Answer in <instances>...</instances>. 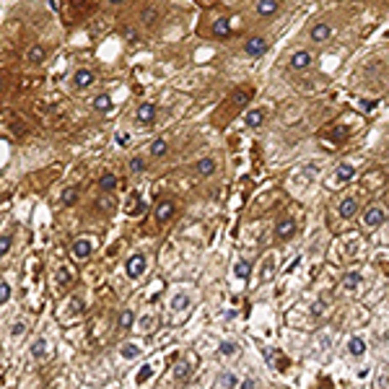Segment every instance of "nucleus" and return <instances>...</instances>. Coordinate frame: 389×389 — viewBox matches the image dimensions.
<instances>
[{
    "instance_id": "35",
    "label": "nucleus",
    "mask_w": 389,
    "mask_h": 389,
    "mask_svg": "<svg viewBox=\"0 0 389 389\" xmlns=\"http://www.w3.org/2000/svg\"><path fill=\"white\" fill-rule=\"evenodd\" d=\"M153 379V366L150 363H145L140 371H138V376H135V384H145V381H150Z\"/></svg>"
},
{
    "instance_id": "27",
    "label": "nucleus",
    "mask_w": 389,
    "mask_h": 389,
    "mask_svg": "<svg viewBox=\"0 0 389 389\" xmlns=\"http://www.w3.org/2000/svg\"><path fill=\"white\" fill-rule=\"evenodd\" d=\"M228 34H231V21H228V18H218V21L213 24V36L226 39Z\"/></svg>"
},
{
    "instance_id": "13",
    "label": "nucleus",
    "mask_w": 389,
    "mask_h": 389,
    "mask_svg": "<svg viewBox=\"0 0 389 389\" xmlns=\"http://www.w3.org/2000/svg\"><path fill=\"white\" fill-rule=\"evenodd\" d=\"M244 122H247V127H252V130L262 127V125H265V109H249L247 117H244Z\"/></svg>"
},
{
    "instance_id": "30",
    "label": "nucleus",
    "mask_w": 389,
    "mask_h": 389,
    "mask_svg": "<svg viewBox=\"0 0 389 389\" xmlns=\"http://www.w3.org/2000/svg\"><path fill=\"white\" fill-rule=\"evenodd\" d=\"M194 169H198V174H203V177H210L215 171V159H210V156H208V159H200Z\"/></svg>"
},
{
    "instance_id": "26",
    "label": "nucleus",
    "mask_w": 389,
    "mask_h": 389,
    "mask_svg": "<svg viewBox=\"0 0 389 389\" xmlns=\"http://www.w3.org/2000/svg\"><path fill=\"white\" fill-rule=\"evenodd\" d=\"M140 350H143V348H140L138 342H125V345L120 348V356H122L125 361H133V358L140 356Z\"/></svg>"
},
{
    "instance_id": "45",
    "label": "nucleus",
    "mask_w": 389,
    "mask_h": 389,
    "mask_svg": "<svg viewBox=\"0 0 389 389\" xmlns=\"http://www.w3.org/2000/svg\"><path fill=\"white\" fill-rule=\"evenodd\" d=\"M106 3H112V6H120V3H125V0H106Z\"/></svg>"
},
{
    "instance_id": "4",
    "label": "nucleus",
    "mask_w": 389,
    "mask_h": 389,
    "mask_svg": "<svg viewBox=\"0 0 389 389\" xmlns=\"http://www.w3.org/2000/svg\"><path fill=\"white\" fill-rule=\"evenodd\" d=\"M177 213V205H174V200H159V205H156V210H153V215H156V221L159 223H166L171 215Z\"/></svg>"
},
{
    "instance_id": "11",
    "label": "nucleus",
    "mask_w": 389,
    "mask_h": 389,
    "mask_svg": "<svg viewBox=\"0 0 389 389\" xmlns=\"http://www.w3.org/2000/svg\"><path fill=\"white\" fill-rule=\"evenodd\" d=\"M309 65H311V52L298 50V52L291 55V68H293V70H304V68H309Z\"/></svg>"
},
{
    "instance_id": "47",
    "label": "nucleus",
    "mask_w": 389,
    "mask_h": 389,
    "mask_svg": "<svg viewBox=\"0 0 389 389\" xmlns=\"http://www.w3.org/2000/svg\"><path fill=\"white\" fill-rule=\"evenodd\" d=\"M386 39H389V29H386Z\"/></svg>"
},
{
    "instance_id": "31",
    "label": "nucleus",
    "mask_w": 389,
    "mask_h": 389,
    "mask_svg": "<svg viewBox=\"0 0 389 389\" xmlns=\"http://www.w3.org/2000/svg\"><path fill=\"white\" fill-rule=\"evenodd\" d=\"M361 286V272H348V275L342 278V288L345 291H356Z\"/></svg>"
},
{
    "instance_id": "29",
    "label": "nucleus",
    "mask_w": 389,
    "mask_h": 389,
    "mask_svg": "<svg viewBox=\"0 0 389 389\" xmlns=\"http://www.w3.org/2000/svg\"><path fill=\"white\" fill-rule=\"evenodd\" d=\"M218 353H221L223 358H231V356H236V353H239V345L233 342V340H223V342L218 345Z\"/></svg>"
},
{
    "instance_id": "9",
    "label": "nucleus",
    "mask_w": 389,
    "mask_h": 389,
    "mask_svg": "<svg viewBox=\"0 0 389 389\" xmlns=\"http://www.w3.org/2000/svg\"><path fill=\"white\" fill-rule=\"evenodd\" d=\"M189 309V296L187 293H174L171 296V301H169V311H171V314H182V311H187Z\"/></svg>"
},
{
    "instance_id": "20",
    "label": "nucleus",
    "mask_w": 389,
    "mask_h": 389,
    "mask_svg": "<svg viewBox=\"0 0 389 389\" xmlns=\"http://www.w3.org/2000/svg\"><path fill=\"white\" fill-rule=\"evenodd\" d=\"M213 386H239V379H236V374H231V371H221L215 376Z\"/></svg>"
},
{
    "instance_id": "14",
    "label": "nucleus",
    "mask_w": 389,
    "mask_h": 389,
    "mask_svg": "<svg viewBox=\"0 0 389 389\" xmlns=\"http://www.w3.org/2000/svg\"><path fill=\"white\" fill-rule=\"evenodd\" d=\"M293 231H296L293 218H283V221H278V226H275L278 239H291V236H293Z\"/></svg>"
},
{
    "instance_id": "41",
    "label": "nucleus",
    "mask_w": 389,
    "mask_h": 389,
    "mask_svg": "<svg viewBox=\"0 0 389 389\" xmlns=\"http://www.w3.org/2000/svg\"><path fill=\"white\" fill-rule=\"evenodd\" d=\"M156 18H159V16H156V11H153V8H148V11H143V21H145V24H153Z\"/></svg>"
},
{
    "instance_id": "28",
    "label": "nucleus",
    "mask_w": 389,
    "mask_h": 389,
    "mask_svg": "<svg viewBox=\"0 0 389 389\" xmlns=\"http://www.w3.org/2000/svg\"><path fill=\"white\" fill-rule=\"evenodd\" d=\"M60 200H62L65 208H73V205L78 203V187H65L62 194H60Z\"/></svg>"
},
{
    "instance_id": "23",
    "label": "nucleus",
    "mask_w": 389,
    "mask_h": 389,
    "mask_svg": "<svg viewBox=\"0 0 389 389\" xmlns=\"http://www.w3.org/2000/svg\"><path fill=\"white\" fill-rule=\"evenodd\" d=\"M117 325H120V330L130 332V330L135 327V311H133V309H125L122 314H120V319H117Z\"/></svg>"
},
{
    "instance_id": "2",
    "label": "nucleus",
    "mask_w": 389,
    "mask_h": 389,
    "mask_svg": "<svg viewBox=\"0 0 389 389\" xmlns=\"http://www.w3.org/2000/svg\"><path fill=\"white\" fill-rule=\"evenodd\" d=\"M135 122L143 125V127L153 125V122H156V104H150V101L138 104V109H135Z\"/></svg>"
},
{
    "instance_id": "34",
    "label": "nucleus",
    "mask_w": 389,
    "mask_h": 389,
    "mask_svg": "<svg viewBox=\"0 0 389 389\" xmlns=\"http://www.w3.org/2000/svg\"><path fill=\"white\" fill-rule=\"evenodd\" d=\"M249 272H252V265H249V262H244V260L233 265V275L242 278V280H247V278H249Z\"/></svg>"
},
{
    "instance_id": "18",
    "label": "nucleus",
    "mask_w": 389,
    "mask_h": 389,
    "mask_svg": "<svg viewBox=\"0 0 389 389\" xmlns=\"http://www.w3.org/2000/svg\"><path fill=\"white\" fill-rule=\"evenodd\" d=\"M358 213V203L353 200V198H345V200H340V215L345 218V221H350Z\"/></svg>"
},
{
    "instance_id": "5",
    "label": "nucleus",
    "mask_w": 389,
    "mask_h": 389,
    "mask_svg": "<svg viewBox=\"0 0 389 389\" xmlns=\"http://www.w3.org/2000/svg\"><path fill=\"white\" fill-rule=\"evenodd\" d=\"M265 50H267V39L265 36H249L247 45H244V52L249 57H260V55H265Z\"/></svg>"
},
{
    "instance_id": "33",
    "label": "nucleus",
    "mask_w": 389,
    "mask_h": 389,
    "mask_svg": "<svg viewBox=\"0 0 389 389\" xmlns=\"http://www.w3.org/2000/svg\"><path fill=\"white\" fill-rule=\"evenodd\" d=\"M169 150V143H166V138H159V140H153V145H150V156L153 159H159V156H164Z\"/></svg>"
},
{
    "instance_id": "12",
    "label": "nucleus",
    "mask_w": 389,
    "mask_h": 389,
    "mask_svg": "<svg viewBox=\"0 0 389 389\" xmlns=\"http://www.w3.org/2000/svg\"><path fill=\"white\" fill-rule=\"evenodd\" d=\"M143 208H145V200L140 198V192H133V194H130V203L125 205V213H127V215H140Z\"/></svg>"
},
{
    "instance_id": "10",
    "label": "nucleus",
    "mask_w": 389,
    "mask_h": 389,
    "mask_svg": "<svg viewBox=\"0 0 389 389\" xmlns=\"http://www.w3.org/2000/svg\"><path fill=\"white\" fill-rule=\"evenodd\" d=\"M47 337H36L34 342H31V348H29V353H31V358L34 361H42V358H47Z\"/></svg>"
},
{
    "instance_id": "8",
    "label": "nucleus",
    "mask_w": 389,
    "mask_h": 389,
    "mask_svg": "<svg viewBox=\"0 0 389 389\" xmlns=\"http://www.w3.org/2000/svg\"><path fill=\"white\" fill-rule=\"evenodd\" d=\"M94 254V242L91 239H75L73 242V257L75 260H86Z\"/></svg>"
},
{
    "instance_id": "22",
    "label": "nucleus",
    "mask_w": 389,
    "mask_h": 389,
    "mask_svg": "<svg viewBox=\"0 0 389 389\" xmlns=\"http://www.w3.org/2000/svg\"><path fill=\"white\" fill-rule=\"evenodd\" d=\"M171 374H174V379H177V381H189V379H192V366H189L187 361H179V363L174 366V371H171Z\"/></svg>"
},
{
    "instance_id": "46",
    "label": "nucleus",
    "mask_w": 389,
    "mask_h": 389,
    "mask_svg": "<svg viewBox=\"0 0 389 389\" xmlns=\"http://www.w3.org/2000/svg\"><path fill=\"white\" fill-rule=\"evenodd\" d=\"M0 91H3V75H0Z\"/></svg>"
},
{
    "instance_id": "16",
    "label": "nucleus",
    "mask_w": 389,
    "mask_h": 389,
    "mask_svg": "<svg viewBox=\"0 0 389 389\" xmlns=\"http://www.w3.org/2000/svg\"><path fill=\"white\" fill-rule=\"evenodd\" d=\"M26 60H29L31 65H42V62L47 60V47H42V45H34V47L26 52Z\"/></svg>"
},
{
    "instance_id": "1",
    "label": "nucleus",
    "mask_w": 389,
    "mask_h": 389,
    "mask_svg": "<svg viewBox=\"0 0 389 389\" xmlns=\"http://www.w3.org/2000/svg\"><path fill=\"white\" fill-rule=\"evenodd\" d=\"M145 267H148V257H145L143 252L130 254V257H127V262H125V272H127V278H133V280L143 275Z\"/></svg>"
},
{
    "instance_id": "32",
    "label": "nucleus",
    "mask_w": 389,
    "mask_h": 389,
    "mask_svg": "<svg viewBox=\"0 0 389 389\" xmlns=\"http://www.w3.org/2000/svg\"><path fill=\"white\" fill-rule=\"evenodd\" d=\"M99 187H101L104 192H114V189H117V177H114V174H109V171H106V174H101Z\"/></svg>"
},
{
    "instance_id": "15",
    "label": "nucleus",
    "mask_w": 389,
    "mask_h": 389,
    "mask_svg": "<svg viewBox=\"0 0 389 389\" xmlns=\"http://www.w3.org/2000/svg\"><path fill=\"white\" fill-rule=\"evenodd\" d=\"M278 8H280L278 0H260V3H257V13H260L262 18L275 16V13H278Z\"/></svg>"
},
{
    "instance_id": "3",
    "label": "nucleus",
    "mask_w": 389,
    "mask_h": 389,
    "mask_svg": "<svg viewBox=\"0 0 389 389\" xmlns=\"http://www.w3.org/2000/svg\"><path fill=\"white\" fill-rule=\"evenodd\" d=\"M94 81H96V75H94L91 68H78V70L73 73V86H75V89H89Z\"/></svg>"
},
{
    "instance_id": "36",
    "label": "nucleus",
    "mask_w": 389,
    "mask_h": 389,
    "mask_svg": "<svg viewBox=\"0 0 389 389\" xmlns=\"http://www.w3.org/2000/svg\"><path fill=\"white\" fill-rule=\"evenodd\" d=\"M11 247H13V236L11 233H3V236H0V260L11 252Z\"/></svg>"
},
{
    "instance_id": "38",
    "label": "nucleus",
    "mask_w": 389,
    "mask_h": 389,
    "mask_svg": "<svg viewBox=\"0 0 389 389\" xmlns=\"http://www.w3.org/2000/svg\"><path fill=\"white\" fill-rule=\"evenodd\" d=\"M130 171H145V159H143V156H133V159H130Z\"/></svg>"
},
{
    "instance_id": "39",
    "label": "nucleus",
    "mask_w": 389,
    "mask_h": 389,
    "mask_svg": "<svg viewBox=\"0 0 389 389\" xmlns=\"http://www.w3.org/2000/svg\"><path fill=\"white\" fill-rule=\"evenodd\" d=\"M272 272H275V260L267 257V260H265V270H262V280L272 278Z\"/></svg>"
},
{
    "instance_id": "40",
    "label": "nucleus",
    "mask_w": 389,
    "mask_h": 389,
    "mask_svg": "<svg viewBox=\"0 0 389 389\" xmlns=\"http://www.w3.org/2000/svg\"><path fill=\"white\" fill-rule=\"evenodd\" d=\"M24 332H26V322H24V319L13 322V327H11V335H13V337H21Z\"/></svg>"
},
{
    "instance_id": "42",
    "label": "nucleus",
    "mask_w": 389,
    "mask_h": 389,
    "mask_svg": "<svg viewBox=\"0 0 389 389\" xmlns=\"http://www.w3.org/2000/svg\"><path fill=\"white\" fill-rule=\"evenodd\" d=\"M57 280H60V286H68V283H70V272H68V270H60V272H57Z\"/></svg>"
},
{
    "instance_id": "21",
    "label": "nucleus",
    "mask_w": 389,
    "mask_h": 389,
    "mask_svg": "<svg viewBox=\"0 0 389 389\" xmlns=\"http://www.w3.org/2000/svg\"><path fill=\"white\" fill-rule=\"evenodd\" d=\"M112 104H114V101H112V96H109V94H96V96L91 99V106H94L96 112H109V109H112Z\"/></svg>"
},
{
    "instance_id": "6",
    "label": "nucleus",
    "mask_w": 389,
    "mask_h": 389,
    "mask_svg": "<svg viewBox=\"0 0 389 389\" xmlns=\"http://www.w3.org/2000/svg\"><path fill=\"white\" fill-rule=\"evenodd\" d=\"M384 221H386L384 208H369V210L363 213V226H366V228H379Z\"/></svg>"
},
{
    "instance_id": "24",
    "label": "nucleus",
    "mask_w": 389,
    "mask_h": 389,
    "mask_svg": "<svg viewBox=\"0 0 389 389\" xmlns=\"http://www.w3.org/2000/svg\"><path fill=\"white\" fill-rule=\"evenodd\" d=\"M252 89H236V91H233V106H236V109H242V106H247L249 104V99H252Z\"/></svg>"
},
{
    "instance_id": "19",
    "label": "nucleus",
    "mask_w": 389,
    "mask_h": 389,
    "mask_svg": "<svg viewBox=\"0 0 389 389\" xmlns=\"http://www.w3.org/2000/svg\"><path fill=\"white\" fill-rule=\"evenodd\" d=\"M348 353L356 356V358H361V356L366 353V340H363V337H350V340H348Z\"/></svg>"
},
{
    "instance_id": "43",
    "label": "nucleus",
    "mask_w": 389,
    "mask_h": 389,
    "mask_svg": "<svg viewBox=\"0 0 389 389\" xmlns=\"http://www.w3.org/2000/svg\"><path fill=\"white\" fill-rule=\"evenodd\" d=\"M117 143H120V145H127V143H130V133H127V130L122 133V130H120V133H117Z\"/></svg>"
},
{
    "instance_id": "25",
    "label": "nucleus",
    "mask_w": 389,
    "mask_h": 389,
    "mask_svg": "<svg viewBox=\"0 0 389 389\" xmlns=\"http://www.w3.org/2000/svg\"><path fill=\"white\" fill-rule=\"evenodd\" d=\"M135 325H138V330H140L143 335H150V332L156 330V317H153V314H143L140 319H135Z\"/></svg>"
},
{
    "instance_id": "44",
    "label": "nucleus",
    "mask_w": 389,
    "mask_h": 389,
    "mask_svg": "<svg viewBox=\"0 0 389 389\" xmlns=\"http://www.w3.org/2000/svg\"><path fill=\"white\" fill-rule=\"evenodd\" d=\"M242 386H247V389H249V386H257V379H244Z\"/></svg>"
},
{
    "instance_id": "7",
    "label": "nucleus",
    "mask_w": 389,
    "mask_h": 389,
    "mask_svg": "<svg viewBox=\"0 0 389 389\" xmlns=\"http://www.w3.org/2000/svg\"><path fill=\"white\" fill-rule=\"evenodd\" d=\"M309 36H311V42H317V45H325L327 42V39L332 36V26L330 24H314V26H311V31H309Z\"/></svg>"
},
{
    "instance_id": "37",
    "label": "nucleus",
    "mask_w": 389,
    "mask_h": 389,
    "mask_svg": "<svg viewBox=\"0 0 389 389\" xmlns=\"http://www.w3.org/2000/svg\"><path fill=\"white\" fill-rule=\"evenodd\" d=\"M11 296H13V291H11V283L0 280V306H3V304H8V301H11Z\"/></svg>"
},
{
    "instance_id": "17",
    "label": "nucleus",
    "mask_w": 389,
    "mask_h": 389,
    "mask_svg": "<svg viewBox=\"0 0 389 389\" xmlns=\"http://www.w3.org/2000/svg\"><path fill=\"white\" fill-rule=\"evenodd\" d=\"M353 177H356V166H353V164H340V166L335 169V179H337L340 184L350 182Z\"/></svg>"
}]
</instances>
